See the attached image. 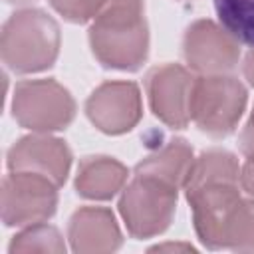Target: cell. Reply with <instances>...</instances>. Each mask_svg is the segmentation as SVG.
Wrapping results in <instances>:
<instances>
[{"label": "cell", "mask_w": 254, "mask_h": 254, "mask_svg": "<svg viewBox=\"0 0 254 254\" xmlns=\"http://www.w3.org/2000/svg\"><path fill=\"white\" fill-rule=\"evenodd\" d=\"M89 42L105 67L137 69L149 46L143 0H107L89 28Z\"/></svg>", "instance_id": "1"}, {"label": "cell", "mask_w": 254, "mask_h": 254, "mask_svg": "<svg viewBox=\"0 0 254 254\" xmlns=\"http://www.w3.org/2000/svg\"><path fill=\"white\" fill-rule=\"evenodd\" d=\"M0 48L12 71H42L58 58L60 28L42 10H20L4 24Z\"/></svg>", "instance_id": "2"}, {"label": "cell", "mask_w": 254, "mask_h": 254, "mask_svg": "<svg viewBox=\"0 0 254 254\" xmlns=\"http://www.w3.org/2000/svg\"><path fill=\"white\" fill-rule=\"evenodd\" d=\"M246 105V89L234 77L202 75L194 77L189 101L190 119L212 137L234 131Z\"/></svg>", "instance_id": "3"}, {"label": "cell", "mask_w": 254, "mask_h": 254, "mask_svg": "<svg viewBox=\"0 0 254 254\" xmlns=\"http://www.w3.org/2000/svg\"><path fill=\"white\" fill-rule=\"evenodd\" d=\"M175 204L177 187L155 177L135 175L133 183L123 190L119 212L131 236L149 238L169 226Z\"/></svg>", "instance_id": "4"}, {"label": "cell", "mask_w": 254, "mask_h": 254, "mask_svg": "<svg viewBox=\"0 0 254 254\" xmlns=\"http://www.w3.org/2000/svg\"><path fill=\"white\" fill-rule=\"evenodd\" d=\"M14 119L34 131L65 129L75 113L71 95L52 79L20 81L12 99Z\"/></svg>", "instance_id": "5"}, {"label": "cell", "mask_w": 254, "mask_h": 254, "mask_svg": "<svg viewBox=\"0 0 254 254\" xmlns=\"http://www.w3.org/2000/svg\"><path fill=\"white\" fill-rule=\"evenodd\" d=\"M58 185L44 175L12 171L2 183V220L6 226H32L56 212Z\"/></svg>", "instance_id": "6"}, {"label": "cell", "mask_w": 254, "mask_h": 254, "mask_svg": "<svg viewBox=\"0 0 254 254\" xmlns=\"http://www.w3.org/2000/svg\"><path fill=\"white\" fill-rule=\"evenodd\" d=\"M187 198L192 206L194 230L200 242L212 250L226 248V226L242 200L238 183L214 181L187 189Z\"/></svg>", "instance_id": "7"}, {"label": "cell", "mask_w": 254, "mask_h": 254, "mask_svg": "<svg viewBox=\"0 0 254 254\" xmlns=\"http://www.w3.org/2000/svg\"><path fill=\"white\" fill-rule=\"evenodd\" d=\"M183 52L194 71L208 75L230 71L240 58L238 42L210 20H198L187 30Z\"/></svg>", "instance_id": "8"}, {"label": "cell", "mask_w": 254, "mask_h": 254, "mask_svg": "<svg viewBox=\"0 0 254 254\" xmlns=\"http://www.w3.org/2000/svg\"><path fill=\"white\" fill-rule=\"evenodd\" d=\"M192 81L194 77L181 65L167 64L153 67L147 73L145 83L155 117L173 129H185L190 119L189 101Z\"/></svg>", "instance_id": "9"}, {"label": "cell", "mask_w": 254, "mask_h": 254, "mask_svg": "<svg viewBox=\"0 0 254 254\" xmlns=\"http://www.w3.org/2000/svg\"><path fill=\"white\" fill-rule=\"evenodd\" d=\"M87 117L103 133H125L135 127L141 117L139 89L131 81H111L97 87L87 103Z\"/></svg>", "instance_id": "10"}, {"label": "cell", "mask_w": 254, "mask_h": 254, "mask_svg": "<svg viewBox=\"0 0 254 254\" xmlns=\"http://www.w3.org/2000/svg\"><path fill=\"white\" fill-rule=\"evenodd\" d=\"M69 163H71V153L67 145L54 137L30 135L20 139L8 151L10 171L38 173L54 181L58 187L65 183Z\"/></svg>", "instance_id": "11"}, {"label": "cell", "mask_w": 254, "mask_h": 254, "mask_svg": "<svg viewBox=\"0 0 254 254\" xmlns=\"http://www.w3.org/2000/svg\"><path fill=\"white\" fill-rule=\"evenodd\" d=\"M69 240L75 252H113L121 246V232L111 210L85 206L69 220Z\"/></svg>", "instance_id": "12"}, {"label": "cell", "mask_w": 254, "mask_h": 254, "mask_svg": "<svg viewBox=\"0 0 254 254\" xmlns=\"http://www.w3.org/2000/svg\"><path fill=\"white\" fill-rule=\"evenodd\" d=\"M127 179V169L109 157H85L79 163L75 189L77 194L95 200L111 198Z\"/></svg>", "instance_id": "13"}, {"label": "cell", "mask_w": 254, "mask_h": 254, "mask_svg": "<svg viewBox=\"0 0 254 254\" xmlns=\"http://www.w3.org/2000/svg\"><path fill=\"white\" fill-rule=\"evenodd\" d=\"M190 163H192L190 147L183 139H173L157 153L145 157L135 167V175L155 177V179L165 181L179 189V187H183V183L187 179Z\"/></svg>", "instance_id": "14"}, {"label": "cell", "mask_w": 254, "mask_h": 254, "mask_svg": "<svg viewBox=\"0 0 254 254\" xmlns=\"http://www.w3.org/2000/svg\"><path fill=\"white\" fill-rule=\"evenodd\" d=\"M214 181L240 183V167L232 153L222 149H210V151H204L198 159H192L183 187L187 190L196 185L214 183Z\"/></svg>", "instance_id": "15"}, {"label": "cell", "mask_w": 254, "mask_h": 254, "mask_svg": "<svg viewBox=\"0 0 254 254\" xmlns=\"http://www.w3.org/2000/svg\"><path fill=\"white\" fill-rule=\"evenodd\" d=\"M222 28L244 46L254 48V0H214Z\"/></svg>", "instance_id": "16"}, {"label": "cell", "mask_w": 254, "mask_h": 254, "mask_svg": "<svg viewBox=\"0 0 254 254\" xmlns=\"http://www.w3.org/2000/svg\"><path fill=\"white\" fill-rule=\"evenodd\" d=\"M226 248L254 250V200H240L226 226Z\"/></svg>", "instance_id": "17"}, {"label": "cell", "mask_w": 254, "mask_h": 254, "mask_svg": "<svg viewBox=\"0 0 254 254\" xmlns=\"http://www.w3.org/2000/svg\"><path fill=\"white\" fill-rule=\"evenodd\" d=\"M60 232L54 226H48L44 222L28 226L24 232L14 236L10 242V252H30V250H48V252H64L65 246L60 240Z\"/></svg>", "instance_id": "18"}, {"label": "cell", "mask_w": 254, "mask_h": 254, "mask_svg": "<svg viewBox=\"0 0 254 254\" xmlns=\"http://www.w3.org/2000/svg\"><path fill=\"white\" fill-rule=\"evenodd\" d=\"M52 6L69 22H87L95 18L107 0H50Z\"/></svg>", "instance_id": "19"}, {"label": "cell", "mask_w": 254, "mask_h": 254, "mask_svg": "<svg viewBox=\"0 0 254 254\" xmlns=\"http://www.w3.org/2000/svg\"><path fill=\"white\" fill-rule=\"evenodd\" d=\"M240 149H242L244 157L254 163V111H252L246 127L240 133Z\"/></svg>", "instance_id": "20"}, {"label": "cell", "mask_w": 254, "mask_h": 254, "mask_svg": "<svg viewBox=\"0 0 254 254\" xmlns=\"http://www.w3.org/2000/svg\"><path fill=\"white\" fill-rule=\"evenodd\" d=\"M240 187L250 194L254 196V163L248 161L242 169H240Z\"/></svg>", "instance_id": "21"}, {"label": "cell", "mask_w": 254, "mask_h": 254, "mask_svg": "<svg viewBox=\"0 0 254 254\" xmlns=\"http://www.w3.org/2000/svg\"><path fill=\"white\" fill-rule=\"evenodd\" d=\"M242 71H244L246 79L250 81V85H254V48L246 54V58H244V65H242Z\"/></svg>", "instance_id": "22"}, {"label": "cell", "mask_w": 254, "mask_h": 254, "mask_svg": "<svg viewBox=\"0 0 254 254\" xmlns=\"http://www.w3.org/2000/svg\"><path fill=\"white\" fill-rule=\"evenodd\" d=\"M6 2H28V0H6Z\"/></svg>", "instance_id": "23"}]
</instances>
